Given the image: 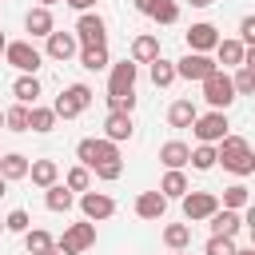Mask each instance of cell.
<instances>
[{"mask_svg":"<svg viewBox=\"0 0 255 255\" xmlns=\"http://www.w3.org/2000/svg\"><path fill=\"white\" fill-rule=\"evenodd\" d=\"M243 52H247V48H243L239 40H219V44H215V64H223L219 72L239 68V64H243Z\"/></svg>","mask_w":255,"mask_h":255,"instance_id":"obj_24","label":"cell"},{"mask_svg":"<svg viewBox=\"0 0 255 255\" xmlns=\"http://www.w3.org/2000/svg\"><path fill=\"white\" fill-rule=\"evenodd\" d=\"M108 112H135V92L131 96H108Z\"/></svg>","mask_w":255,"mask_h":255,"instance_id":"obj_42","label":"cell"},{"mask_svg":"<svg viewBox=\"0 0 255 255\" xmlns=\"http://www.w3.org/2000/svg\"><path fill=\"white\" fill-rule=\"evenodd\" d=\"M211 72H219V64L203 52H187L183 60H175V80H187V84H203Z\"/></svg>","mask_w":255,"mask_h":255,"instance_id":"obj_7","label":"cell"},{"mask_svg":"<svg viewBox=\"0 0 255 255\" xmlns=\"http://www.w3.org/2000/svg\"><path fill=\"white\" fill-rule=\"evenodd\" d=\"M219 207H227V211H243V207H251V187H247V183H231V187H223Z\"/></svg>","mask_w":255,"mask_h":255,"instance_id":"obj_29","label":"cell"},{"mask_svg":"<svg viewBox=\"0 0 255 255\" xmlns=\"http://www.w3.org/2000/svg\"><path fill=\"white\" fill-rule=\"evenodd\" d=\"M131 135H135V124H131L128 112H108V116H104V139L124 143V139H131Z\"/></svg>","mask_w":255,"mask_h":255,"instance_id":"obj_16","label":"cell"},{"mask_svg":"<svg viewBox=\"0 0 255 255\" xmlns=\"http://www.w3.org/2000/svg\"><path fill=\"white\" fill-rule=\"evenodd\" d=\"M92 100H96V92H92L88 84H68V88L56 96L52 112H56V120H76V116H84V112L92 108Z\"/></svg>","mask_w":255,"mask_h":255,"instance_id":"obj_3","label":"cell"},{"mask_svg":"<svg viewBox=\"0 0 255 255\" xmlns=\"http://www.w3.org/2000/svg\"><path fill=\"white\" fill-rule=\"evenodd\" d=\"M4 60H8L20 76H36V72H40V64H44V52H40L32 40H8Z\"/></svg>","mask_w":255,"mask_h":255,"instance_id":"obj_4","label":"cell"},{"mask_svg":"<svg viewBox=\"0 0 255 255\" xmlns=\"http://www.w3.org/2000/svg\"><path fill=\"white\" fill-rule=\"evenodd\" d=\"M48 255H72V251H64V247H52V251H48Z\"/></svg>","mask_w":255,"mask_h":255,"instance_id":"obj_48","label":"cell"},{"mask_svg":"<svg viewBox=\"0 0 255 255\" xmlns=\"http://www.w3.org/2000/svg\"><path fill=\"white\" fill-rule=\"evenodd\" d=\"M231 88H235V96H251V92H255V68L239 64L235 76H231Z\"/></svg>","mask_w":255,"mask_h":255,"instance_id":"obj_35","label":"cell"},{"mask_svg":"<svg viewBox=\"0 0 255 255\" xmlns=\"http://www.w3.org/2000/svg\"><path fill=\"white\" fill-rule=\"evenodd\" d=\"M195 116H199V108H195L191 100H175V104L167 108V124H171V128H191Z\"/></svg>","mask_w":255,"mask_h":255,"instance_id":"obj_28","label":"cell"},{"mask_svg":"<svg viewBox=\"0 0 255 255\" xmlns=\"http://www.w3.org/2000/svg\"><path fill=\"white\" fill-rule=\"evenodd\" d=\"M28 179L44 191V187L60 183V163H56V159H32V163H28Z\"/></svg>","mask_w":255,"mask_h":255,"instance_id":"obj_19","label":"cell"},{"mask_svg":"<svg viewBox=\"0 0 255 255\" xmlns=\"http://www.w3.org/2000/svg\"><path fill=\"white\" fill-rule=\"evenodd\" d=\"M72 203H76V195H72L64 183H52V187H44V207H48V211H56V215L64 211V215H68V211H72Z\"/></svg>","mask_w":255,"mask_h":255,"instance_id":"obj_25","label":"cell"},{"mask_svg":"<svg viewBox=\"0 0 255 255\" xmlns=\"http://www.w3.org/2000/svg\"><path fill=\"white\" fill-rule=\"evenodd\" d=\"M68 8H76V12H92L96 8V0H64Z\"/></svg>","mask_w":255,"mask_h":255,"instance_id":"obj_44","label":"cell"},{"mask_svg":"<svg viewBox=\"0 0 255 255\" xmlns=\"http://www.w3.org/2000/svg\"><path fill=\"white\" fill-rule=\"evenodd\" d=\"M0 231H4V219H0Z\"/></svg>","mask_w":255,"mask_h":255,"instance_id":"obj_53","label":"cell"},{"mask_svg":"<svg viewBox=\"0 0 255 255\" xmlns=\"http://www.w3.org/2000/svg\"><path fill=\"white\" fill-rule=\"evenodd\" d=\"M131 4H135V12H139V16H151L159 0H131Z\"/></svg>","mask_w":255,"mask_h":255,"instance_id":"obj_43","label":"cell"},{"mask_svg":"<svg viewBox=\"0 0 255 255\" xmlns=\"http://www.w3.org/2000/svg\"><path fill=\"white\" fill-rule=\"evenodd\" d=\"M203 100H207L211 112H227V108L239 100L235 88H231V72H211V76L203 80Z\"/></svg>","mask_w":255,"mask_h":255,"instance_id":"obj_6","label":"cell"},{"mask_svg":"<svg viewBox=\"0 0 255 255\" xmlns=\"http://www.w3.org/2000/svg\"><path fill=\"white\" fill-rule=\"evenodd\" d=\"M4 128H8V131H28V108H24V104L4 108Z\"/></svg>","mask_w":255,"mask_h":255,"instance_id":"obj_37","label":"cell"},{"mask_svg":"<svg viewBox=\"0 0 255 255\" xmlns=\"http://www.w3.org/2000/svg\"><path fill=\"white\" fill-rule=\"evenodd\" d=\"M12 96H16V104L32 108V104L40 100V80H36V76H16V84H12Z\"/></svg>","mask_w":255,"mask_h":255,"instance_id":"obj_27","label":"cell"},{"mask_svg":"<svg viewBox=\"0 0 255 255\" xmlns=\"http://www.w3.org/2000/svg\"><path fill=\"white\" fill-rule=\"evenodd\" d=\"M167 203L171 199H183L187 191H191V183H187V171H163V179H159V187H155Z\"/></svg>","mask_w":255,"mask_h":255,"instance_id":"obj_22","label":"cell"},{"mask_svg":"<svg viewBox=\"0 0 255 255\" xmlns=\"http://www.w3.org/2000/svg\"><path fill=\"white\" fill-rule=\"evenodd\" d=\"M215 163H223L231 175H239V179H247L251 171H255V151H251V143L243 139V135H223L219 143H215Z\"/></svg>","mask_w":255,"mask_h":255,"instance_id":"obj_2","label":"cell"},{"mask_svg":"<svg viewBox=\"0 0 255 255\" xmlns=\"http://www.w3.org/2000/svg\"><path fill=\"white\" fill-rule=\"evenodd\" d=\"M112 60H108V48H80V68L88 72H104Z\"/></svg>","mask_w":255,"mask_h":255,"instance_id":"obj_34","label":"cell"},{"mask_svg":"<svg viewBox=\"0 0 255 255\" xmlns=\"http://www.w3.org/2000/svg\"><path fill=\"white\" fill-rule=\"evenodd\" d=\"M187 155H191V147H187L183 139H167V143L159 147V163H163L167 171H183V167H187Z\"/></svg>","mask_w":255,"mask_h":255,"instance_id":"obj_18","label":"cell"},{"mask_svg":"<svg viewBox=\"0 0 255 255\" xmlns=\"http://www.w3.org/2000/svg\"><path fill=\"white\" fill-rule=\"evenodd\" d=\"M203 255H235V239H223V235H211Z\"/></svg>","mask_w":255,"mask_h":255,"instance_id":"obj_40","label":"cell"},{"mask_svg":"<svg viewBox=\"0 0 255 255\" xmlns=\"http://www.w3.org/2000/svg\"><path fill=\"white\" fill-rule=\"evenodd\" d=\"M227 112H203V116H195V124H191V131H195V139L199 143H219L223 135H227Z\"/></svg>","mask_w":255,"mask_h":255,"instance_id":"obj_9","label":"cell"},{"mask_svg":"<svg viewBox=\"0 0 255 255\" xmlns=\"http://www.w3.org/2000/svg\"><path fill=\"white\" fill-rule=\"evenodd\" d=\"M4 48H8V36H4V28H0V56H4Z\"/></svg>","mask_w":255,"mask_h":255,"instance_id":"obj_47","label":"cell"},{"mask_svg":"<svg viewBox=\"0 0 255 255\" xmlns=\"http://www.w3.org/2000/svg\"><path fill=\"white\" fill-rule=\"evenodd\" d=\"M0 155H4V151H0Z\"/></svg>","mask_w":255,"mask_h":255,"instance_id":"obj_54","label":"cell"},{"mask_svg":"<svg viewBox=\"0 0 255 255\" xmlns=\"http://www.w3.org/2000/svg\"><path fill=\"white\" fill-rule=\"evenodd\" d=\"M4 195H8V179H0V199H4Z\"/></svg>","mask_w":255,"mask_h":255,"instance_id":"obj_49","label":"cell"},{"mask_svg":"<svg viewBox=\"0 0 255 255\" xmlns=\"http://www.w3.org/2000/svg\"><path fill=\"white\" fill-rule=\"evenodd\" d=\"M76 159H80V167H88V171H96V179H104V183H116L120 175H124V159H120V143H112V139H96V135H88V139H80L76 143Z\"/></svg>","mask_w":255,"mask_h":255,"instance_id":"obj_1","label":"cell"},{"mask_svg":"<svg viewBox=\"0 0 255 255\" xmlns=\"http://www.w3.org/2000/svg\"><path fill=\"white\" fill-rule=\"evenodd\" d=\"M235 255H255V247H235Z\"/></svg>","mask_w":255,"mask_h":255,"instance_id":"obj_46","label":"cell"},{"mask_svg":"<svg viewBox=\"0 0 255 255\" xmlns=\"http://www.w3.org/2000/svg\"><path fill=\"white\" fill-rule=\"evenodd\" d=\"M64 187H68L72 195H76V191H88V187H92V171H88V167H80V163H76V167H68Z\"/></svg>","mask_w":255,"mask_h":255,"instance_id":"obj_36","label":"cell"},{"mask_svg":"<svg viewBox=\"0 0 255 255\" xmlns=\"http://www.w3.org/2000/svg\"><path fill=\"white\" fill-rule=\"evenodd\" d=\"M147 76H151V84H155V88H171V84H175V60L155 56V60L147 64Z\"/></svg>","mask_w":255,"mask_h":255,"instance_id":"obj_26","label":"cell"},{"mask_svg":"<svg viewBox=\"0 0 255 255\" xmlns=\"http://www.w3.org/2000/svg\"><path fill=\"white\" fill-rule=\"evenodd\" d=\"M159 56V36H151V32H139L135 40H131V64H151Z\"/></svg>","mask_w":255,"mask_h":255,"instance_id":"obj_21","label":"cell"},{"mask_svg":"<svg viewBox=\"0 0 255 255\" xmlns=\"http://www.w3.org/2000/svg\"><path fill=\"white\" fill-rule=\"evenodd\" d=\"M24 247H28V255H48V251L56 247V239H52L44 227H28V231H24Z\"/></svg>","mask_w":255,"mask_h":255,"instance_id":"obj_31","label":"cell"},{"mask_svg":"<svg viewBox=\"0 0 255 255\" xmlns=\"http://www.w3.org/2000/svg\"><path fill=\"white\" fill-rule=\"evenodd\" d=\"M163 243H167V251H187L191 227H187V223H167V227H163Z\"/></svg>","mask_w":255,"mask_h":255,"instance_id":"obj_32","label":"cell"},{"mask_svg":"<svg viewBox=\"0 0 255 255\" xmlns=\"http://www.w3.org/2000/svg\"><path fill=\"white\" fill-rule=\"evenodd\" d=\"M203 223L211 227V235H223V239H235V235L243 231V211H227V207H219V211H211V215H207Z\"/></svg>","mask_w":255,"mask_h":255,"instance_id":"obj_14","label":"cell"},{"mask_svg":"<svg viewBox=\"0 0 255 255\" xmlns=\"http://www.w3.org/2000/svg\"><path fill=\"white\" fill-rule=\"evenodd\" d=\"M179 203H183V219L187 223H203L211 211H219V195L215 191H187Z\"/></svg>","mask_w":255,"mask_h":255,"instance_id":"obj_11","label":"cell"},{"mask_svg":"<svg viewBox=\"0 0 255 255\" xmlns=\"http://www.w3.org/2000/svg\"><path fill=\"white\" fill-rule=\"evenodd\" d=\"M76 52H80L76 36H72V32H60V28H56V32L48 36V44H44V56H48V60H60V64H64V60H72Z\"/></svg>","mask_w":255,"mask_h":255,"instance_id":"obj_15","label":"cell"},{"mask_svg":"<svg viewBox=\"0 0 255 255\" xmlns=\"http://www.w3.org/2000/svg\"><path fill=\"white\" fill-rule=\"evenodd\" d=\"M135 76H139V64H131V60L112 64V72H108V96H131L135 92Z\"/></svg>","mask_w":255,"mask_h":255,"instance_id":"obj_12","label":"cell"},{"mask_svg":"<svg viewBox=\"0 0 255 255\" xmlns=\"http://www.w3.org/2000/svg\"><path fill=\"white\" fill-rule=\"evenodd\" d=\"M72 36H76L80 48H108V24H104L100 12H80Z\"/></svg>","mask_w":255,"mask_h":255,"instance_id":"obj_5","label":"cell"},{"mask_svg":"<svg viewBox=\"0 0 255 255\" xmlns=\"http://www.w3.org/2000/svg\"><path fill=\"white\" fill-rule=\"evenodd\" d=\"M187 163H191L195 171H211V167H215V143H195L191 155H187Z\"/></svg>","mask_w":255,"mask_h":255,"instance_id":"obj_33","label":"cell"},{"mask_svg":"<svg viewBox=\"0 0 255 255\" xmlns=\"http://www.w3.org/2000/svg\"><path fill=\"white\" fill-rule=\"evenodd\" d=\"M52 4H60V0H40V8H52Z\"/></svg>","mask_w":255,"mask_h":255,"instance_id":"obj_50","label":"cell"},{"mask_svg":"<svg viewBox=\"0 0 255 255\" xmlns=\"http://www.w3.org/2000/svg\"><path fill=\"white\" fill-rule=\"evenodd\" d=\"M32 227V215L24 211V207H12L8 215H4V231H12V235H24Z\"/></svg>","mask_w":255,"mask_h":255,"instance_id":"obj_38","label":"cell"},{"mask_svg":"<svg viewBox=\"0 0 255 255\" xmlns=\"http://www.w3.org/2000/svg\"><path fill=\"white\" fill-rule=\"evenodd\" d=\"M0 128H4V112H0Z\"/></svg>","mask_w":255,"mask_h":255,"instance_id":"obj_52","label":"cell"},{"mask_svg":"<svg viewBox=\"0 0 255 255\" xmlns=\"http://www.w3.org/2000/svg\"><path fill=\"white\" fill-rule=\"evenodd\" d=\"M56 247H64V251H72V255H80V251L96 247V223H88V219L68 223V227H64V235L56 239Z\"/></svg>","mask_w":255,"mask_h":255,"instance_id":"obj_8","label":"cell"},{"mask_svg":"<svg viewBox=\"0 0 255 255\" xmlns=\"http://www.w3.org/2000/svg\"><path fill=\"white\" fill-rule=\"evenodd\" d=\"M56 128V112L52 108H40V104H32L28 108V131H40V135H48Z\"/></svg>","mask_w":255,"mask_h":255,"instance_id":"obj_30","label":"cell"},{"mask_svg":"<svg viewBox=\"0 0 255 255\" xmlns=\"http://www.w3.org/2000/svg\"><path fill=\"white\" fill-rule=\"evenodd\" d=\"M235 40H239L243 48L255 44V16H243V20H239V36H235Z\"/></svg>","mask_w":255,"mask_h":255,"instance_id":"obj_41","label":"cell"},{"mask_svg":"<svg viewBox=\"0 0 255 255\" xmlns=\"http://www.w3.org/2000/svg\"><path fill=\"white\" fill-rule=\"evenodd\" d=\"M187 4H191V8H211L215 0H187Z\"/></svg>","mask_w":255,"mask_h":255,"instance_id":"obj_45","label":"cell"},{"mask_svg":"<svg viewBox=\"0 0 255 255\" xmlns=\"http://www.w3.org/2000/svg\"><path fill=\"white\" fill-rule=\"evenodd\" d=\"M135 215L139 219H163L167 215V199L159 191H139L135 195Z\"/></svg>","mask_w":255,"mask_h":255,"instance_id":"obj_20","label":"cell"},{"mask_svg":"<svg viewBox=\"0 0 255 255\" xmlns=\"http://www.w3.org/2000/svg\"><path fill=\"white\" fill-rule=\"evenodd\" d=\"M223 36H219V28L215 24H207V20H199V24H191L187 28V52H215V44H219Z\"/></svg>","mask_w":255,"mask_h":255,"instance_id":"obj_13","label":"cell"},{"mask_svg":"<svg viewBox=\"0 0 255 255\" xmlns=\"http://www.w3.org/2000/svg\"><path fill=\"white\" fill-rule=\"evenodd\" d=\"M80 211L88 223H104L116 215V199L108 191H80Z\"/></svg>","mask_w":255,"mask_h":255,"instance_id":"obj_10","label":"cell"},{"mask_svg":"<svg viewBox=\"0 0 255 255\" xmlns=\"http://www.w3.org/2000/svg\"><path fill=\"white\" fill-rule=\"evenodd\" d=\"M171 255H187V251H171Z\"/></svg>","mask_w":255,"mask_h":255,"instance_id":"obj_51","label":"cell"},{"mask_svg":"<svg viewBox=\"0 0 255 255\" xmlns=\"http://www.w3.org/2000/svg\"><path fill=\"white\" fill-rule=\"evenodd\" d=\"M24 32H28V40H36V36H44V40H48V36L56 32L52 8H40V4H36V8H32V12L24 16Z\"/></svg>","mask_w":255,"mask_h":255,"instance_id":"obj_17","label":"cell"},{"mask_svg":"<svg viewBox=\"0 0 255 255\" xmlns=\"http://www.w3.org/2000/svg\"><path fill=\"white\" fill-rule=\"evenodd\" d=\"M151 20H155V24H175V20H179V4H175V0H159L155 12H151Z\"/></svg>","mask_w":255,"mask_h":255,"instance_id":"obj_39","label":"cell"},{"mask_svg":"<svg viewBox=\"0 0 255 255\" xmlns=\"http://www.w3.org/2000/svg\"><path fill=\"white\" fill-rule=\"evenodd\" d=\"M28 155H20V151H4L0 155V179H8V183H16V179H28Z\"/></svg>","mask_w":255,"mask_h":255,"instance_id":"obj_23","label":"cell"}]
</instances>
